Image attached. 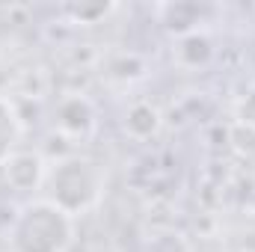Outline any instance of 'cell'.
I'll return each mask as SVG.
<instances>
[{
  "label": "cell",
  "instance_id": "cell-3",
  "mask_svg": "<svg viewBox=\"0 0 255 252\" xmlns=\"http://www.w3.org/2000/svg\"><path fill=\"white\" fill-rule=\"evenodd\" d=\"M54 122L57 130L68 139H89L98 127V110L83 92H68L57 101Z\"/></svg>",
  "mask_w": 255,
  "mask_h": 252
},
{
  "label": "cell",
  "instance_id": "cell-7",
  "mask_svg": "<svg viewBox=\"0 0 255 252\" xmlns=\"http://www.w3.org/2000/svg\"><path fill=\"white\" fill-rule=\"evenodd\" d=\"M21 136H24V122H21V113H18L15 101L0 95V163L12 151H18Z\"/></svg>",
  "mask_w": 255,
  "mask_h": 252
},
{
  "label": "cell",
  "instance_id": "cell-9",
  "mask_svg": "<svg viewBox=\"0 0 255 252\" xmlns=\"http://www.w3.org/2000/svg\"><path fill=\"white\" fill-rule=\"evenodd\" d=\"M145 71H148L145 60H142L139 54H133V51L113 54V57L107 60V74H110L113 80H122V83H136V80H142Z\"/></svg>",
  "mask_w": 255,
  "mask_h": 252
},
{
  "label": "cell",
  "instance_id": "cell-4",
  "mask_svg": "<svg viewBox=\"0 0 255 252\" xmlns=\"http://www.w3.org/2000/svg\"><path fill=\"white\" fill-rule=\"evenodd\" d=\"M0 169L6 187H12L15 193H36L39 187H45L48 178V160L39 151H27V148L12 151L0 163Z\"/></svg>",
  "mask_w": 255,
  "mask_h": 252
},
{
  "label": "cell",
  "instance_id": "cell-11",
  "mask_svg": "<svg viewBox=\"0 0 255 252\" xmlns=\"http://www.w3.org/2000/svg\"><path fill=\"white\" fill-rule=\"evenodd\" d=\"M145 252H193V247L184 232H178V229H160V232H154L148 238Z\"/></svg>",
  "mask_w": 255,
  "mask_h": 252
},
{
  "label": "cell",
  "instance_id": "cell-12",
  "mask_svg": "<svg viewBox=\"0 0 255 252\" xmlns=\"http://www.w3.org/2000/svg\"><path fill=\"white\" fill-rule=\"evenodd\" d=\"M235 119H238L241 127H247V130L255 133V86H250V89L238 98V104H235Z\"/></svg>",
  "mask_w": 255,
  "mask_h": 252
},
{
  "label": "cell",
  "instance_id": "cell-10",
  "mask_svg": "<svg viewBox=\"0 0 255 252\" xmlns=\"http://www.w3.org/2000/svg\"><path fill=\"white\" fill-rule=\"evenodd\" d=\"M113 9H116L113 3H68V6H63V15L77 27H92V24L104 21Z\"/></svg>",
  "mask_w": 255,
  "mask_h": 252
},
{
  "label": "cell",
  "instance_id": "cell-6",
  "mask_svg": "<svg viewBox=\"0 0 255 252\" xmlns=\"http://www.w3.org/2000/svg\"><path fill=\"white\" fill-rule=\"evenodd\" d=\"M172 60L181 65V68H187V71L205 68V65L214 60V39H211L205 30H193L187 36L175 39Z\"/></svg>",
  "mask_w": 255,
  "mask_h": 252
},
{
  "label": "cell",
  "instance_id": "cell-1",
  "mask_svg": "<svg viewBox=\"0 0 255 252\" xmlns=\"http://www.w3.org/2000/svg\"><path fill=\"white\" fill-rule=\"evenodd\" d=\"M9 252H68L74 247V217L51 199L24 202L6 229Z\"/></svg>",
  "mask_w": 255,
  "mask_h": 252
},
{
  "label": "cell",
  "instance_id": "cell-5",
  "mask_svg": "<svg viewBox=\"0 0 255 252\" xmlns=\"http://www.w3.org/2000/svg\"><path fill=\"white\" fill-rule=\"evenodd\" d=\"M122 127H125V133L130 139L145 142V139H151V136L160 133V127H163V113H160L157 104H151V101H133L125 110Z\"/></svg>",
  "mask_w": 255,
  "mask_h": 252
},
{
  "label": "cell",
  "instance_id": "cell-8",
  "mask_svg": "<svg viewBox=\"0 0 255 252\" xmlns=\"http://www.w3.org/2000/svg\"><path fill=\"white\" fill-rule=\"evenodd\" d=\"M157 15H160L163 30L172 33L175 39H181V36H187L193 30H199V12H196L193 3H166V6L157 9Z\"/></svg>",
  "mask_w": 255,
  "mask_h": 252
},
{
  "label": "cell",
  "instance_id": "cell-2",
  "mask_svg": "<svg viewBox=\"0 0 255 252\" xmlns=\"http://www.w3.org/2000/svg\"><path fill=\"white\" fill-rule=\"evenodd\" d=\"M107 187V169L89 154H63L48 163L45 199L60 205L71 217L98 208Z\"/></svg>",
  "mask_w": 255,
  "mask_h": 252
}]
</instances>
